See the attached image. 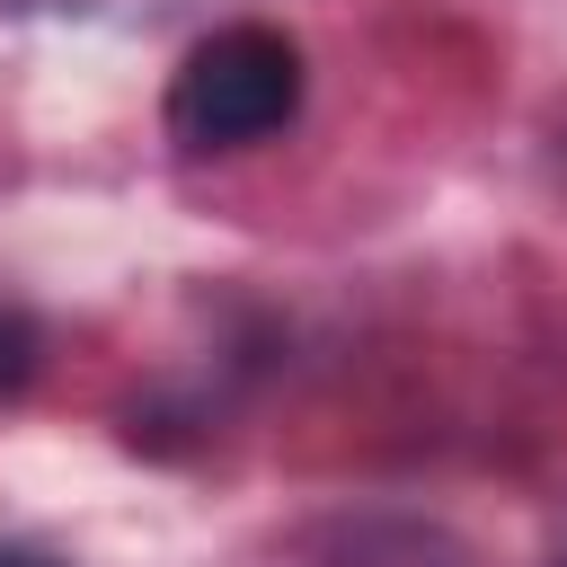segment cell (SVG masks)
<instances>
[{
	"label": "cell",
	"instance_id": "cell-4",
	"mask_svg": "<svg viewBox=\"0 0 567 567\" xmlns=\"http://www.w3.org/2000/svg\"><path fill=\"white\" fill-rule=\"evenodd\" d=\"M0 567H62V558L35 549V540H0Z\"/></svg>",
	"mask_w": 567,
	"mask_h": 567
},
{
	"label": "cell",
	"instance_id": "cell-1",
	"mask_svg": "<svg viewBox=\"0 0 567 567\" xmlns=\"http://www.w3.org/2000/svg\"><path fill=\"white\" fill-rule=\"evenodd\" d=\"M301 89H310L301 44L284 27L239 18V27H213L204 44H186V62L168 71L159 124H168V142L186 159H230V151L275 142L301 115Z\"/></svg>",
	"mask_w": 567,
	"mask_h": 567
},
{
	"label": "cell",
	"instance_id": "cell-2",
	"mask_svg": "<svg viewBox=\"0 0 567 567\" xmlns=\"http://www.w3.org/2000/svg\"><path fill=\"white\" fill-rule=\"evenodd\" d=\"M310 567H478L461 532L425 523V514H337L310 540Z\"/></svg>",
	"mask_w": 567,
	"mask_h": 567
},
{
	"label": "cell",
	"instance_id": "cell-3",
	"mask_svg": "<svg viewBox=\"0 0 567 567\" xmlns=\"http://www.w3.org/2000/svg\"><path fill=\"white\" fill-rule=\"evenodd\" d=\"M35 363H44V328H35V310L0 301V408L35 381Z\"/></svg>",
	"mask_w": 567,
	"mask_h": 567
}]
</instances>
